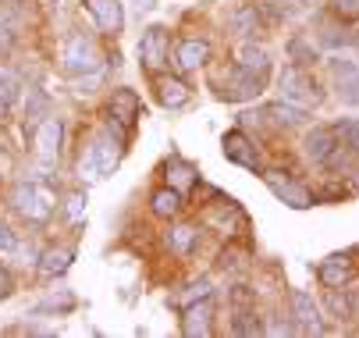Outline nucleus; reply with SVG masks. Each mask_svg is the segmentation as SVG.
Masks as SVG:
<instances>
[{"instance_id":"7","label":"nucleus","mask_w":359,"mask_h":338,"mask_svg":"<svg viewBox=\"0 0 359 338\" xmlns=\"http://www.w3.org/2000/svg\"><path fill=\"white\" fill-rule=\"evenodd\" d=\"M139 114H142L139 96H135L132 89H118V93H114V100H111V132L121 139V147L128 142V135H132Z\"/></svg>"},{"instance_id":"14","label":"nucleus","mask_w":359,"mask_h":338,"mask_svg":"<svg viewBox=\"0 0 359 338\" xmlns=\"http://www.w3.org/2000/svg\"><path fill=\"white\" fill-rule=\"evenodd\" d=\"M331 75H334V86H338L341 100L352 104V107H359V68H355L352 61L334 58V61H331Z\"/></svg>"},{"instance_id":"21","label":"nucleus","mask_w":359,"mask_h":338,"mask_svg":"<svg viewBox=\"0 0 359 338\" xmlns=\"http://www.w3.org/2000/svg\"><path fill=\"white\" fill-rule=\"evenodd\" d=\"M228 25H231V32H238L242 39H252L256 29H260V11H256L252 4H238V8L231 11Z\"/></svg>"},{"instance_id":"18","label":"nucleus","mask_w":359,"mask_h":338,"mask_svg":"<svg viewBox=\"0 0 359 338\" xmlns=\"http://www.w3.org/2000/svg\"><path fill=\"white\" fill-rule=\"evenodd\" d=\"M157 100H161L168 111H178V107H185V104L192 100V89H189L182 79H175V75H161V79H157Z\"/></svg>"},{"instance_id":"29","label":"nucleus","mask_w":359,"mask_h":338,"mask_svg":"<svg viewBox=\"0 0 359 338\" xmlns=\"http://www.w3.org/2000/svg\"><path fill=\"white\" fill-rule=\"evenodd\" d=\"M334 128H338V135H341V147H348V150L359 157V118H341Z\"/></svg>"},{"instance_id":"9","label":"nucleus","mask_w":359,"mask_h":338,"mask_svg":"<svg viewBox=\"0 0 359 338\" xmlns=\"http://www.w3.org/2000/svg\"><path fill=\"white\" fill-rule=\"evenodd\" d=\"M221 150L231 164L245 168V171H256V175H264V161H260V150L252 147V139L242 132V128H231L224 139H221Z\"/></svg>"},{"instance_id":"2","label":"nucleus","mask_w":359,"mask_h":338,"mask_svg":"<svg viewBox=\"0 0 359 338\" xmlns=\"http://www.w3.org/2000/svg\"><path fill=\"white\" fill-rule=\"evenodd\" d=\"M121 139H111V135H96L93 142H89V150L82 154V161H79V175H82V182H100V178H107V175H114V168H118V161H121Z\"/></svg>"},{"instance_id":"31","label":"nucleus","mask_w":359,"mask_h":338,"mask_svg":"<svg viewBox=\"0 0 359 338\" xmlns=\"http://www.w3.org/2000/svg\"><path fill=\"white\" fill-rule=\"evenodd\" d=\"M288 58H292L295 65H302V68H310V65L317 61V50H313V46H306V39L295 36V39L288 43Z\"/></svg>"},{"instance_id":"17","label":"nucleus","mask_w":359,"mask_h":338,"mask_svg":"<svg viewBox=\"0 0 359 338\" xmlns=\"http://www.w3.org/2000/svg\"><path fill=\"white\" fill-rule=\"evenodd\" d=\"M352 274H355V267H352V260L341 257V253L327 257V260L317 267V278L324 281V288H345V285L352 281Z\"/></svg>"},{"instance_id":"8","label":"nucleus","mask_w":359,"mask_h":338,"mask_svg":"<svg viewBox=\"0 0 359 338\" xmlns=\"http://www.w3.org/2000/svg\"><path fill=\"white\" fill-rule=\"evenodd\" d=\"M264 182H267V189L274 192V196L285 203V207H292V210H310L313 203H317V196L306 185H299L295 178H288V175H281V171H264Z\"/></svg>"},{"instance_id":"6","label":"nucleus","mask_w":359,"mask_h":338,"mask_svg":"<svg viewBox=\"0 0 359 338\" xmlns=\"http://www.w3.org/2000/svg\"><path fill=\"white\" fill-rule=\"evenodd\" d=\"M168 50H171V36L164 25H149L139 39V61L149 75H161V68L168 65Z\"/></svg>"},{"instance_id":"5","label":"nucleus","mask_w":359,"mask_h":338,"mask_svg":"<svg viewBox=\"0 0 359 338\" xmlns=\"http://www.w3.org/2000/svg\"><path fill=\"white\" fill-rule=\"evenodd\" d=\"M260 93H264V75H256V72H249V68H242V65H235V68L224 75L221 89H217L221 100H231V104L256 100Z\"/></svg>"},{"instance_id":"12","label":"nucleus","mask_w":359,"mask_h":338,"mask_svg":"<svg viewBox=\"0 0 359 338\" xmlns=\"http://www.w3.org/2000/svg\"><path fill=\"white\" fill-rule=\"evenodd\" d=\"M82 4L93 15V22L100 25V32H107V36H118L121 32V25H125L121 0H82Z\"/></svg>"},{"instance_id":"30","label":"nucleus","mask_w":359,"mask_h":338,"mask_svg":"<svg viewBox=\"0 0 359 338\" xmlns=\"http://www.w3.org/2000/svg\"><path fill=\"white\" fill-rule=\"evenodd\" d=\"M231 331H235V334H264V324H260V317H256V313L242 310V313H235Z\"/></svg>"},{"instance_id":"28","label":"nucleus","mask_w":359,"mask_h":338,"mask_svg":"<svg viewBox=\"0 0 359 338\" xmlns=\"http://www.w3.org/2000/svg\"><path fill=\"white\" fill-rule=\"evenodd\" d=\"M196 228L192 224H178V228H171V235H168V243H171V250L175 253H189L192 250V243H196Z\"/></svg>"},{"instance_id":"1","label":"nucleus","mask_w":359,"mask_h":338,"mask_svg":"<svg viewBox=\"0 0 359 338\" xmlns=\"http://www.w3.org/2000/svg\"><path fill=\"white\" fill-rule=\"evenodd\" d=\"M11 207H15L25 221L43 224L50 214H54V207H57V192L50 189L46 182H29V178H22V182L11 185Z\"/></svg>"},{"instance_id":"27","label":"nucleus","mask_w":359,"mask_h":338,"mask_svg":"<svg viewBox=\"0 0 359 338\" xmlns=\"http://www.w3.org/2000/svg\"><path fill=\"white\" fill-rule=\"evenodd\" d=\"M327 310L338 317V320H348L352 313H355V299L352 296H338V288H327Z\"/></svg>"},{"instance_id":"15","label":"nucleus","mask_w":359,"mask_h":338,"mask_svg":"<svg viewBox=\"0 0 359 338\" xmlns=\"http://www.w3.org/2000/svg\"><path fill=\"white\" fill-rule=\"evenodd\" d=\"M178 68L182 72H196V68H203L210 61V43L203 39V36H189V39H182L178 43Z\"/></svg>"},{"instance_id":"26","label":"nucleus","mask_w":359,"mask_h":338,"mask_svg":"<svg viewBox=\"0 0 359 338\" xmlns=\"http://www.w3.org/2000/svg\"><path fill=\"white\" fill-rule=\"evenodd\" d=\"M210 292H214L210 281H207V278H199V281H192V285H189V292L175 296L171 303H175V306H192V303H199V299H210Z\"/></svg>"},{"instance_id":"36","label":"nucleus","mask_w":359,"mask_h":338,"mask_svg":"<svg viewBox=\"0 0 359 338\" xmlns=\"http://www.w3.org/2000/svg\"><path fill=\"white\" fill-rule=\"evenodd\" d=\"M15 46V32H11V25L8 22H0V58H4L8 50Z\"/></svg>"},{"instance_id":"23","label":"nucleus","mask_w":359,"mask_h":338,"mask_svg":"<svg viewBox=\"0 0 359 338\" xmlns=\"http://www.w3.org/2000/svg\"><path fill=\"white\" fill-rule=\"evenodd\" d=\"M196 168L189 164V161H182V157H171L168 161V185L171 189H178V192H185V189H192L196 185Z\"/></svg>"},{"instance_id":"38","label":"nucleus","mask_w":359,"mask_h":338,"mask_svg":"<svg viewBox=\"0 0 359 338\" xmlns=\"http://www.w3.org/2000/svg\"><path fill=\"white\" fill-rule=\"evenodd\" d=\"M11 292H15V278H11L4 267H0V299H8Z\"/></svg>"},{"instance_id":"24","label":"nucleus","mask_w":359,"mask_h":338,"mask_svg":"<svg viewBox=\"0 0 359 338\" xmlns=\"http://www.w3.org/2000/svg\"><path fill=\"white\" fill-rule=\"evenodd\" d=\"M43 118H50V96L43 93V89H29V96H25V125H39Z\"/></svg>"},{"instance_id":"39","label":"nucleus","mask_w":359,"mask_h":338,"mask_svg":"<svg viewBox=\"0 0 359 338\" xmlns=\"http://www.w3.org/2000/svg\"><path fill=\"white\" fill-rule=\"evenodd\" d=\"M132 4H135L139 11H153V8H157V0H132Z\"/></svg>"},{"instance_id":"10","label":"nucleus","mask_w":359,"mask_h":338,"mask_svg":"<svg viewBox=\"0 0 359 338\" xmlns=\"http://www.w3.org/2000/svg\"><path fill=\"white\" fill-rule=\"evenodd\" d=\"M306 157H310L313 164H331L334 154L341 150V135L334 125H317L313 132H306Z\"/></svg>"},{"instance_id":"19","label":"nucleus","mask_w":359,"mask_h":338,"mask_svg":"<svg viewBox=\"0 0 359 338\" xmlns=\"http://www.w3.org/2000/svg\"><path fill=\"white\" fill-rule=\"evenodd\" d=\"M267 118H274L278 125H285V128H295V125H306L310 121V107H302V104H292V100H274V104H267Z\"/></svg>"},{"instance_id":"22","label":"nucleus","mask_w":359,"mask_h":338,"mask_svg":"<svg viewBox=\"0 0 359 338\" xmlns=\"http://www.w3.org/2000/svg\"><path fill=\"white\" fill-rule=\"evenodd\" d=\"M149 207L157 217H175L182 210V192L164 185V189H153V196H149Z\"/></svg>"},{"instance_id":"34","label":"nucleus","mask_w":359,"mask_h":338,"mask_svg":"<svg viewBox=\"0 0 359 338\" xmlns=\"http://www.w3.org/2000/svg\"><path fill=\"white\" fill-rule=\"evenodd\" d=\"M18 250V235L11 224H0V253H15Z\"/></svg>"},{"instance_id":"20","label":"nucleus","mask_w":359,"mask_h":338,"mask_svg":"<svg viewBox=\"0 0 359 338\" xmlns=\"http://www.w3.org/2000/svg\"><path fill=\"white\" fill-rule=\"evenodd\" d=\"M72 260H75V253L68 246H50V250L39 253V274L43 278H57V274H65L72 267Z\"/></svg>"},{"instance_id":"3","label":"nucleus","mask_w":359,"mask_h":338,"mask_svg":"<svg viewBox=\"0 0 359 338\" xmlns=\"http://www.w3.org/2000/svg\"><path fill=\"white\" fill-rule=\"evenodd\" d=\"M278 86H281V96H285V100L302 104V107H320V100H324L320 82L310 75V68H302V65H288V68L281 72Z\"/></svg>"},{"instance_id":"32","label":"nucleus","mask_w":359,"mask_h":338,"mask_svg":"<svg viewBox=\"0 0 359 338\" xmlns=\"http://www.w3.org/2000/svg\"><path fill=\"white\" fill-rule=\"evenodd\" d=\"M65 214H68L75 224H82V221H86V196H82V192H68V200H65Z\"/></svg>"},{"instance_id":"35","label":"nucleus","mask_w":359,"mask_h":338,"mask_svg":"<svg viewBox=\"0 0 359 338\" xmlns=\"http://www.w3.org/2000/svg\"><path fill=\"white\" fill-rule=\"evenodd\" d=\"M331 8H334L341 18H348V22L359 18V0H331Z\"/></svg>"},{"instance_id":"40","label":"nucleus","mask_w":359,"mask_h":338,"mask_svg":"<svg viewBox=\"0 0 359 338\" xmlns=\"http://www.w3.org/2000/svg\"><path fill=\"white\" fill-rule=\"evenodd\" d=\"M292 331H295L292 324H274V327H271V334H292Z\"/></svg>"},{"instance_id":"41","label":"nucleus","mask_w":359,"mask_h":338,"mask_svg":"<svg viewBox=\"0 0 359 338\" xmlns=\"http://www.w3.org/2000/svg\"><path fill=\"white\" fill-rule=\"evenodd\" d=\"M352 299H355V313H359V292H355V296H352Z\"/></svg>"},{"instance_id":"16","label":"nucleus","mask_w":359,"mask_h":338,"mask_svg":"<svg viewBox=\"0 0 359 338\" xmlns=\"http://www.w3.org/2000/svg\"><path fill=\"white\" fill-rule=\"evenodd\" d=\"M210 317H214V306L210 299H199L192 306H185V317H182V334L185 338H207L210 334Z\"/></svg>"},{"instance_id":"11","label":"nucleus","mask_w":359,"mask_h":338,"mask_svg":"<svg viewBox=\"0 0 359 338\" xmlns=\"http://www.w3.org/2000/svg\"><path fill=\"white\" fill-rule=\"evenodd\" d=\"M36 157L39 161H57L61 157V142H65V121L61 118H54V114H50V118H43L39 125H36Z\"/></svg>"},{"instance_id":"13","label":"nucleus","mask_w":359,"mask_h":338,"mask_svg":"<svg viewBox=\"0 0 359 338\" xmlns=\"http://www.w3.org/2000/svg\"><path fill=\"white\" fill-rule=\"evenodd\" d=\"M288 303H292V317H295V324H299L302 331H310V334H320V331H324V324H320V306L313 303L310 292L295 288V292L288 296Z\"/></svg>"},{"instance_id":"37","label":"nucleus","mask_w":359,"mask_h":338,"mask_svg":"<svg viewBox=\"0 0 359 338\" xmlns=\"http://www.w3.org/2000/svg\"><path fill=\"white\" fill-rule=\"evenodd\" d=\"M61 306H65V310H72V306H75V296H68V292H65V296H61ZM43 310H57V296L36 306V313H43Z\"/></svg>"},{"instance_id":"4","label":"nucleus","mask_w":359,"mask_h":338,"mask_svg":"<svg viewBox=\"0 0 359 338\" xmlns=\"http://www.w3.org/2000/svg\"><path fill=\"white\" fill-rule=\"evenodd\" d=\"M61 61H65V72L68 75H93V72H100V50L93 46V39L86 32L68 36Z\"/></svg>"},{"instance_id":"25","label":"nucleus","mask_w":359,"mask_h":338,"mask_svg":"<svg viewBox=\"0 0 359 338\" xmlns=\"http://www.w3.org/2000/svg\"><path fill=\"white\" fill-rule=\"evenodd\" d=\"M238 58H242L238 65H242V68H249V72H256V75H267V68H271L267 50H264V46H256V43H245Z\"/></svg>"},{"instance_id":"33","label":"nucleus","mask_w":359,"mask_h":338,"mask_svg":"<svg viewBox=\"0 0 359 338\" xmlns=\"http://www.w3.org/2000/svg\"><path fill=\"white\" fill-rule=\"evenodd\" d=\"M18 89H22V82L15 79V72H11V68H0V96L11 104L15 96H18Z\"/></svg>"}]
</instances>
